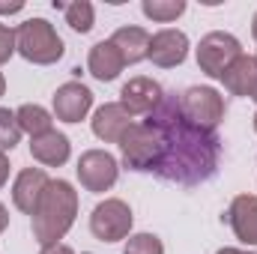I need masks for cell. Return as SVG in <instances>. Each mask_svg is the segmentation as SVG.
<instances>
[{
	"instance_id": "7402d4cb",
	"label": "cell",
	"mask_w": 257,
	"mask_h": 254,
	"mask_svg": "<svg viewBox=\"0 0 257 254\" xmlns=\"http://www.w3.org/2000/svg\"><path fill=\"white\" fill-rule=\"evenodd\" d=\"M21 135H24V132L18 126V120H15V111L0 108V153L15 150L18 141H21Z\"/></svg>"
},
{
	"instance_id": "9c48e42d",
	"label": "cell",
	"mask_w": 257,
	"mask_h": 254,
	"mask_svg": "<svg viewBox=\"0 0 257 254\" xmlns=\"http://www.w3.org/2000/svg\"><path fill=\"white\" fill-rule=\"evenodd\" d=\"M162 96H165V90H162L159 81H153L147 75H138V78H128L126 84H123L120 105L126 108L132 117H150L159 108Z\"/></svg>"
},
{
	"instance_id": "2e32d148",
	"label": "cell",
	"mask_w": 257,
	"mask_h": 254,
	"mask_svg": "<svg viewBox=\"0 0 257 254\" xmlns=\"http://www.w3.org/2000/svg\"><path fill=\"white\" fill-rule=\"evenodd\" d=\"M123 69H126V60H123V54L117 51V45H114L111 39H102V42H96V45L90 48L87 72H90L96 81L108 84V81H114Z\"/></svg>"
},
{
	"instance_id": "ba28073f",
	"label": "cell",
	"mask_w": 257,
	"mask_h": 254,
	"mask_svg": "<svg viewBox=\"0 0 257 254\" xmlns=\"http://www.w3.org/2000/svg\"><path fill=\"white\" fill-rule=\"evenodd\" d=\"M75 171H78L81 186L87 191H93V194L114 189V183L120 177V165H117V159L108 150H87V153H81Z\"/></svg>"
},
{
	"instance_id": "484cf974",
	"label": "cell",
	"mask_w": 257,
	"mask_h": 254,
	"mask_svg": "<svg viewBox=\"0 0 257 254\" xmlns=\"http://www.w3.org/2000/svg\"><path fill=\"white\" fill-rule=\"evenodd\" d=\"M9 183V159H6V153H0V189Z\"/></svg>"
},
{
	"instance_id": "277c9868",
	"label": "cell",
	"mask_w": 257,
	"mask_h": 254,
	"mask_svg": "<svg viewBox=\"0 0 257 254\" xmlns=\"http://www.w3.org/2000/svg\"><path fill=\"white\" fill-rule=\"evenodd\" d=\"M120 153H123V165L132 171H156L165 153V135L153 123H132L120 138Z\"/></svg>"
},
{
	"instance_id": "44dd1931",
	"label": "cell",
	"mask_w": 257,
	"mask_h": 254,
	"mask_svg": "<svg viewBox=\"0 0 257 254\" xmlns=\"http://www.w3.org/2000/svg\"><path fill=\"white\" fill-rule=\"evenodd\" d=\"M63 15H66V24H69L75 33H90V30H93V21H96L93 3H87V0L66 3V6H63Z\"/></svg>"
},
{
	"instance_id": "3957f363",
	"label": "cell",
	"mask_w": 257,
	"mask_h": 254,
	"mask_svg": "<svg viewBox=\"0 0 257 254\" xmlns=\"http://www.w3.org/2000/svg\"><path fill=\"white\" fill-rule=\"evenodd\" d=\"M15 51L36 66H51L63 57L66 45L51 21L45 18H27L15 27Z\"/></svg>"
},
{
	"instance_id": "6da1fadb",
	"label": "cell",
	"mask_w": 257,
	"mask_h": 254,
	"mask_svg": "<svg viewBox=\"0 0 257 254\" xmlns=\"http://www.w3.org/2000/svg\"><path fill=\"white\" fill-rule=\"evenodd\" d=\"M147 123H153L165 135V153L159 168L153 171L159 180L194 189L215 177L221 162V138L215 132L192 126L183 117L180 93H165L159 108L147 117Z\"/></svg>"
},
{
	"instance_id": "4316f807",
	"label": "cell",
	"mask_w": 257,
	"mask_h": 254,
	"mask_svg": "<svg viewBox=\"0 0 257 254\" xmlns=\"http://www.w3.org/2000/svg\"><path fill=\"white\" fill-rule=\"evenodd\" d=\"M39 254H75V251L69 245H63V242H54V245H45Z\"/></svg>"
},
{
	"instance_id": "f546056e",
	"label": "cell",
	"mask_w": 257,
	"mask_h": 254,
	"mask_svg": "<svg viewBox=\"0 0 257 254\" xmlns=\"http://www.w3.org/2000/svg\"><path fill=\"white\" fill-rule=\"evenodd\" d=\"M6 93V78H3V72H0V96Z\"/></svg>"
},
{
	"instance_id": "1f68e13d",
	"label": "cell",
	"mask_w": 257,
	"mask_h": 254,
	"mask_svg": "<svg viewBox=\"0 0 257 254\" xmlns=\"http://www.w3.org/2000/svg\"><path fill=\"white\" fill-rule=\"evenodd\" d=\"M254 132H257V114H254Z\"/></svg>"
},
{
	"instance_id": "7a4b0ae2",
	"label": "cell",
	"mask_w": 257,
	"mask_h": 254,
	"mask_svg": "<svg viewBox=\"0 0 257 254\" xmlns=\"http://www.w3.org/2000/svg\"><path fill=\"white\" fill-rule=\"evenodd\" d=\"M75 215H78V191L72 189V183H66V180H51L45 186V191H42L33 215H30L33 239L42 248L60 242L72 230Z\"/></svg>"
},
{
	"instance_id": "f1b7e54d",
	"label": "cell",
	"mask_w": 257,
	"mask_h": 254,
	"mask_svg": "<svg viewBox=\"0 0 257 254\" xmlns=\"http://www.w3.org/2000/svg\"><path fill=\"white\" fill-rule=\"evenodd\" d=\"M251 36H254V42H257V12H254V18H251Z\"/></svg>"
},
{
	"instance_id": "4fadbf2b",
	"label": "cell",
	"mask_w": 257,
	"mask_h": 254,
	"mask_svg": "<svg viewBox=\"0 0 257 254\" xmlns=\"http://www.w3.org/2000/svg\"><path fill=\"white\" fill-rule=\"evenodd\" d=\"M132 123H135V117L128 114L120 102H105L102 108H96V114H93V120H90L93 135H96L99 141H105V144H120L123 132H126Z\"/></svg>"
},
{
	"instance_id": "836d02e7",
	"label": "cell",
	"mask_w": 257,
	"mask_h": 254,
	"mask_svg": "<svg viewBox=\"0 0 257 254\" xmlns=\"http://www.w3.org/2000/svg\"><path fill=\"white\" fill-rule=\"evenodd\" d=\"M251 254H257V251H251Z\"/></svg>"
},
{
	"instance_id": "8992f818",
	"label": "cell",
	"mask_w": 257,
	"mask_h": 254,
	"mask_svg": "<svg viewBox=\"0 0 257 254\" xmlns=\"http://www.w3.org/2000/svg\"><path fill=\"white\" fill-rule=\"evenodd\" d=\"M180 111L192 126L215 132V126L224 120V96L215 87H189L180 93Z\"/></svg>"
},
{
	"instance_id": "5b68a950",
	"label": "cell",
	"mask_w": 257,
	"mask_h": 254,
	"mask_svg": "<svg viewBox=\"0 0 257 254\" xmlns=\"http://www.w3.org/2000/svg\"><path fill=\"white\" fill-rule=\"evenodd\" d=\"M132 221H135V215L126 200L108 197L90 212V233L99 242H123L132 236Z\"/></svg>"
},
{
	"instance_id": "7c38bea8",
	"label": "cell",
	"mask_w": 257,
	"mask_h": 254,
	"mask_svg": "<svg viewBox=\"0 0 257 254\" xmlns=\"http://www.w3.org/2000/svg\"><path fill=\"white\" fill-rule=\"evenodd\" d=\"M224 218L239 242L257 245V194H236Z\"/></svg>"
},
{
	"instance_id": "8fae6325",
	"label": "cell",
	"mask_w": 257,
	"mask_h": 254,
	"mask_svg": "<svg viewBox=\"0 0 257 254\" xmlns=\"http://www.w3.org/2000/svg\"><path fill=\"white\" fill-rule=\"evenodd\" d=\"M93 108V93L81 81H66L54 93V117L63 123H81Z\"/></svg>"
},
{
	"instance_id": "9a60e30c",
	"label": "cell",
	"mask_w": 257,
	"mask_h": 254,
	"mask_svg": "<svg viewBox=\"0 0 257 254\" xmlns=\"http://www.w3.org/2000/svg\"><path fill=\"white\" fill-rule=\"evenodd\" d=\"M30 156H33V162H39L45 168H60L72 156V144L63 132L51 129L39 138H30Z\"/></svg>"
},
{
	"instance_id": "5bb4252c",
	"label": "cell",
	"mask_w": 257,
	"mask_h": 254,
	"mask_svg": "<svg viewBox=\"0 0 257 254\" xmlns=\"http://www.w3.org/2000/svg\"><path fill=\"white\" fill-rule=\"evenodd\" d=\"M48 183L51 180H48V174L42 168H24V171H18V177L12 183V203H15V209L33 215V209H36V203H39V197H42V191H45Z\"/></svg>"
},
{
	"instance_id": "cb8c5ba5",
	"label": "cell",
	"mask_w": 257,
	"mask_h": 254,
	"mask_svg": "<svg viewBox=\"0 0 257 254\" xmlns=\"http://www.w3.org/2000/svg\"><path fill=\"white\" fill-rule=\"evenodd\" d=\"M15 54V30L0 24V66L9 63V57Z\"/></svg>"
},
{
	"instance_id": "ac0fdd59",
	"label": "cell",
	"mask_w": 257,
	"mask_h": 254,
	"mask_svg": "<svg viewBox=\"0 0 257 254\" xmlns=\"http://www.w3.org/2000/svg\"><path fill=\"white\" fill-rule=\"evenodd\" d=\"M150 39H153V36H150L144 27H135V24L120 27V30L111 36V42H114L117 51L123 54L126 66H135V63H141V60H147V54H150Z\"/></svg>"
},
{
	"instance_id": "e0dca14e",
	"label": "cell",
	"mask_w": 257,
	"mask_h": 254,
	"mask_svg": "<svg viewBox=\"0 0 257 254\" xmlns=\"http://www.w3.org/2000/svg\"><path fill=\"white\" fill-rule=\"evenodd\" d=\"M221 84L230 96H248L251 99V90L257 84V57H251V54L236 57L230 63V69L221 75Z\"/></svg>"
},
{
	"instance_id": "4dcf8cb0",
	"label": "cell",
	"mask_w": 257,
	"mask_h": 254,
	"mask_svg": "<svg viewBox=\"0 0 257 254\" xmlns=\"http://www.w3.org/2000/svg\"><path fill=\"white\" fill-rule=\"evenodd\" d=\"M251 99H254V105H257V84H254V90H251Z\"/></svg>"
},
{
	"instance_id": "d6a6232c",
	"label": "cell",
	"mask_w": 257,
	"mask_h": 254,
	"mask_svg": "<svg viewBox=\"0 0 257 254\" xmlns=\"http://www.w3.org/2000/svg\"><path fill=\"white\" fill-rule=\"evenodd\" d=\"M84 254H90V251H84Z\"/></svg>"
},
{
	"instance_id": "30bf717a",
	"label": "cell",
	"mask_w": 257,
	"mask_h": 254,
	"mask_svg": "<svg viewBox=\"0 0 257 254\" xmlns=\"http://www.w3.org/2000/svg\"><path fill=\"white\" fill-rule=\"evenodd\" d=\"M189 57V36L177 27H165L150 39V54L147 60H153V66L159 69H174V66L186 63Z\"/></svg>"
},
{
	"instance_id": "d4e9b609",
	"label": "cell",
	"mask_w": 257,
	"mask_h": 254,
	"mask_svg": "<svg viewBox=\"0 0 257 254\" xmlns=\"http://www.w3.org/2000/svg\"><path fill=\"white\" fill-rule=\"evenodd\" d=\"M24 9V3L21 0H12V3H0V15H15V12H21Z\"/></svg>"
},
{
	"instance_id": "52a82bcc",
	"label": "cell",
	"mask_w": 257,
	"mask_h": 254,
	"mask_svg": "<svg viewBox=\"0 0 257 254\" xmlns=\"http://www.w3.org/2000/svg\"><path fill=\"white\" fill-rule=\"evenodd\" d=\"M236 57H242V45H239V39L233 33H224V30L206 33L200 39V45H197V66H200V72L209 75V78H218V81H221V75L230 69V63Z\"/></svg>"
},
{
	"instance_id": "d6986e66",
	"label": "cell",
	"mask_w": 257,
	"mask_h": 254,
	"mask_svg": "<svg viewBox=\"0 0 257 254\" xmlns=\"http://www.w3.org/2000/svg\"><path fill=\"white\" fill-rule=\"evenodd\" d=\"M15 120H18L21 132H27L30 138H39V135H45V132L54 129V117L42 105H30V102L15 111Z\"/></svg>"
},
{
	"instance_id": "83f0119b",
	"label": "cell",
	"mask_w": 257,
	"mask_h": 254,
	"mask_svg": "<svg viewBox=\"0 0 257 254\" xmlns=\"http://www.w3.org/2000/svg\"><path fill=\"white\" fill-rule=\"evenodd\" d=\"M6 227H9V209H6V206L0 203V233H3Z\"/></svg>"
},
{
	"instance_id": "ffe728a7",
	"label": "cell",
	"mask_w": 257,
	"mask_h": 254,
	"mask_svg": "<svg viewBox=\"0 0 257 254\" xmlns=\"http://www.w3.org/2000/svg\"><path fill=\"white\" fill-rule=\"evenodd\" d=\"M141 12L156 24H171L186 12V0H144Z\"/></svg>"
},
{
	"instance_id": "603a6c76",
	"label": "cell",
	"mask_w": 257,
	"mask_h": 254,
	"mask_svg": "<svg viewBox=\"0 0 257 254\" xmlns=\"http://www.w3.org/2000/svg\"><path fill=\"white\" fill-rule=\"evenodd\" d=\"M126 254H165V245L156 233H132L126 239Z\"/></svg>"
}]
</instances>
